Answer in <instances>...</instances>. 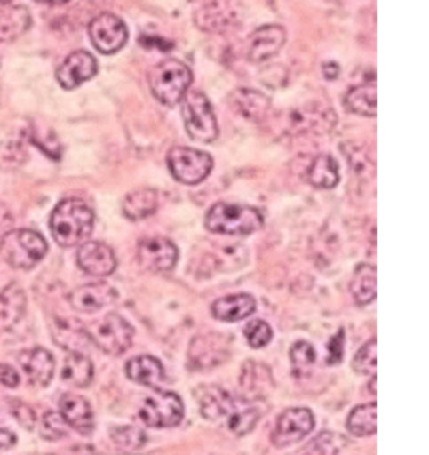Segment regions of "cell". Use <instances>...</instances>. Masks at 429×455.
<instances>
[{
  "instance_id": "cell-1",
  "label": "cell",
  "mask_w": 429,
  "mask_h": 455,
  "mask_svg": "<svg viewBox=\"0 0 429 455\" xmlns=\"http://www.w3.org/2000/svg\"><path fill=\"white\" fill-rule=\"evenodd\" d=\"M95 213L84 200L67 198L56 204L50 217V230L60 247H77L89 241Z\"/></svg>"
},
{
  "instance_id": "cell-2",
  "label": "cell",
  "mask_w": 429,
  "mask_h": 455,
  "mask_svg": "<svg viewBox=\"0 0 429 455\" xmlns=\"http://www.w3.org/2000/svg\"><path fill=\"white\" fill-rule=\"evenodd\" d=\"M265 224V217L258 209L247 204H230L217 203L211 206L206 213L204 226L209 232L215 235H232V236H247L258 232Z\"/></svg>"
},
{
  "instance_id": "cell-3",
  "label": "cell",
  "mask_w": 429,
  "mask_h": 455,
  "mask_svg": "<svg viewBox=\"0 0 429 455\" xmlns=\"http://www.w3.org/2000/svg\"><path fill=\"white\" fill-rule=\"evenodd\" d=\"M48 253V243L35 230H9L0 243V256L9 267L30 271Z\"/></svg>"
},
{
  "instance_id": "cell-4",
  "label": "cell",
  "mask_w": 429,
  "mask_h": 455,
  "mask_svg": "<svg viewBox=\"0 0 429 455\" xmlns=\"http://www.w3.org/2000/svg\"><path fill=\"white\" fill-rule=\"evenodd\" d=\"M191 80L194 77H191L189 67L180 63V60H163L148 76L153 95L157 97V101L170 108L179 106L183 101L191 86Z\"/></svg>"
},
{
  "instance_id": "cell-5",
  "label": "cell",
  "mask_w": 429,
  "mask_h": 455,
  "mask_svg": "<svg viewBox=\"0 0 429 455\" xmlns=\"http://www.w3.org/2000/svg\"><path fill=\"white\" fill-rule=\"evenodd\" d=\"M183 121L187 133L198 142H213L219 136V123L203 91H187L183 97Z\"/></svg>"
},
{
  "instance_id": "cell-6",
  "label": "cell",
  "mask_w": 429,
  "mask_h": 455,
  "mask_svg": "<svg viewBox=\"0 0 429 455\" xmlns=\"http://www.w3.org/2000/svg\"><path fill=\"white\" fill-rule=\"evenodd\" d=\"M335 125H338V116L330 108L305 106L288 112L282 129L286 136H324Z\"/></svg>"
},
{
  "instance_id": "cell-7",
  "label": "cell",
  "mask_w": 429,
  "mask_h": 455,
  "mask_svg": "<svg viewBox=\"0 0 429 455\" xmlns=\"http://www.w3.org/2000/svg\"><path fill=\"white\" fill-rule=\"evenodd\" d=\"M138 415L148 427H157V430H162V427H174L183 421V400L172 391L155 389L153 395L144 400Z\"/></svg>"
},
{
  "instance_id": "cell-8",
  "label": "cell",
  "mask_w": 429,
  "mask_h": 455,
  "mask_svg": "<svg viewBox=\"0 0 429 455\" xmlns=\"http://www.w3.org/2000/svg\"><path fill=\"white\" fill-rule=\"evenodd\" d=\"M168 165L172 177L183 185H198L213 170V157L198 148L174 147L168 153Z\"/></svg>"
},
{
  "instance_id": "cell-9",
  "label": "cell",
  "mask_w": 429,
  "mask_h": 455,
  "mask_svg": "<svg viewBox=\"0 0 429 455\" xmlns=\"http://www.w3.org/2000/svg\"><path fill=\"white\" fill-rule=\"evenodd\" d=\"M92 344H97L103 353L123 355L133 341V327L118 314H107L89 331Z\"/></svg>"
},
{
  "instance_id": "cell-10",
  "label": "cell",
  "mask_w": 429,
  "mask_h": 455,
  "mask_svg": "<svg viewBox=\"0 0 429 455\" xmlns=\"http://www.w3.org/2000/svg\"><path fill=\"white\" fill-rule=\"evenodd\" d=\"M230 348V338L221 333L195 335L189 346V367L191 370H213V367L226 363Z\"/></svg>"
},
{
  "instance_id": "cell-11",
  "label": "cell",
  "mask_w": 429,
  "mask_h": 455,
  "mask_svg": "<svg viewBox=\"0 0 429 455\" xmlns=\"http://www.w3.org/2000/svg\"><path fill=\"white\" fill-rule=\"evenodd\" d=\"M242 18L241 0H209L195 12V24L204 33H224L234 28Z\"/></svg>"
},
{
  "instance_id": "cell-12",
  "label": "cell",
  "mask_w": 429,
  "mask_h": 455,
  "mask_svg": "<svg viewBox=\"0 0 429 455\" xmlns=\"http://www.w3.org/2000/svg\"><path fill=\"white\" fill-rule=\"evenodd\" d=\"M314 430V415L309 408H288L282 412L273 430V444L275 447H290V444L303 441Z\"/></svg>"
},
{
  "instance_id": "cell-13",
  "label": "cell",
  "mask_w": 429,
  "mask_h": 455,
  "mask_svg": "<svg viewBox=\"0 0 429 455\" xmlns=\"http://www.w3.org/2000/svg\"><path fill=\"white\" fill-rule=\"evenodd\" d=\"M91 39L101 54H114L125 48L127 26L118 15L101 13L91 22Z\"/></svg>"
},
{
  "instance_id": "cell-14",
  "label": "cell",
  "mask_w": 429,
  "mask_h": 455,
  "mask_svg": "<svg viewBox=\"0 0 429 455\" xmlns=\"http://www.w3.org/2000/svg\"><path fill=\"white\" fill-rule=\"evenodd\" d=\"M138 260L147 271L168 273L172 271L179 260V250L170 239L163 236H151L138 245Z\"/></svg>"
},
{
  "instance_id": "cell-15",
  "label": "cell",
  "mask_w": 429,
  "mask_h": 455,
  "mask_svg": "<svg viewBox=\"0 0 429 455\" xmlns=\"http://www.w3.org/2000/svg\"><path fill=\"white\" fill-rule=\"evenodd\" d=\"M99 65H97L95 56L89 54L84 50H77L74 54H69L63 60V65L56 71V80L63 86L65 91H74L84 82H89L91 77L97 76Z\"/></svg>"
},
{
  "instance_id": "cell-16",
  "label": "cell",
  "mask_w": 429,
  "mask_h": 455,
  "mask_svg": "<svg viewBox=\"0 0 429 455\" xmlns=\"http://www.w3.org/2000/svg\"><path fill=\"white\" fill-rule=\"evenodd\" d=\"M77 265L92 277H107L116 271V253L106 243H84L77 251Z\"/></svg>"
},
{
  "instance_id": "cell-17",
  "label": "cell",
  "mask_w": 429,
  "mask_h": 455,
  "mask_svg": "<svg viewBox=\"0 0 429 455\" xmlns=\"http://www.w3.org/2000/svg\"><path fill=\"white\" fill-rule=\"evenodd\" d=\"M195 397L200 402V412H203L204 419L209 421H224V419H230L234 415V411L239 408V402L234 400L232 393L215 385L200 387L195 391Z\"/></svg>"
},
{
  "instance_id": "cell-18",
  "label": "cell",
  "mask_w": 429,
  "mask_h": 455,
  "mask_svg": "<svg viewBox=\"0 0 429 455\" xmlns=\"http://www.w3.org/2000/svg\"><path fill=\"white\" fill-rule=\"evenodd\" d=\"M286 44V30L282 26H260L253 30L250 37V45H247V56L251 63H265V60L273 59L279 50Z\"/></svg>"
},
{
  "instance_id": "cell-19",
  "label": "cell",
  "mask_w": 429,
  "mask_h": 455,
  "mask_svg": "<svg viewBox=\"0 0 429 455\" xmlns=\"http://www.w3.org/2000/svg\"><path fill=\"white\" fill-rule=\"evenodd\" d=\"M273 389V374L265 363L258 361H245L241 367L239 391L245 402L262 400Z\"/></svg>"
},
{
  "instance_id": "cell-20",
  "label": "cell",
  "mask_w": 429,
  "mask_h": 455,
  "mask_svg": "<svg viewBox=\"0 0 429 455\" xmlns=\"http://www.w3.org/2000/svg\"><path fill=\"white\" fill-rule=\"evenodd\" d=\"M116 288L106 282L84 283V286L75 288V291L69 294V301L77 312H97V309H103L106 305L116 301Z\"/></svg>"
},
{
  "instance_id": "cell-21",
  "label": "cell",
  "mask_w": 429,
  "mask_h": 455,
  "mask_svg": "<svg viewBox=\"0 0 429 455\" xmlns=\"http://www.w3.org/2000/svg\"><path fill=\"white\" fill-rule=\"evenodd\" d=\"M20 365H22L26 380L33 387H48L54 376V356L45 348L26 350L20 355Z\"/></svg>"
},
{
  "instance_id": "cell-22",
  "label": "cell",
  "mask_w": 429,
  "mask_h": 455,
  "mask_svg": "<svg viewBox=\"0 0 429 455\" xmlns=\"http://www.w3.org/2000/svg\"><path fill=\"white\" fill-rule=\"evenodd\" d=\"M60 417L65 419L67 426H71L80 434H91L95 427V417H92V408L89 400L84 397L74 395V393H67L60 397Z\"/></svg>"
},
{
  "instance_id": "cell-23",
  "label": "cell",
  "mask_w": 429,
  "mask_h": 455,
  "mask_svg": "<svg viewBox=\"0 0 429 455\" xmlns=\"http://www.w3.org/2000/svg\"><path fill=\"white\" fill-rule=\"evenodd\" d=\"M230 103L247 121H265L271 112V97L253 89H236L230 95Z\"/></svg>"
},
{
  "instance_id": "cell-24",
  "label": "cell",
  "mask_w": 429,
  "mask_h": 455,
  "mask_svg": "<svg viewBox=\"0 0 429 455\" xmlns=\"http://www.w3.org/2000/svg\"><path fill=\"white\" fill-rule=\"evenodd\" d=\"M52 335H54L56 344L67 353H84L86 346L91 344L89 331H84V327H80L71 318H52Z\"/></svg>"
},
{
  "instance_id": "cell-25",
  "label": "cell",
  "mask_w": 429,
  "mask_h": 455,
  "mask_svg": "<svg viewBox=\"0 0 429 455\" xmlns=\"http://www.w3.org/2000/svg\"><path fill=\"white\" fill-rule=\"evenodd\" d=\"M26 312V294L18 283L4 288L0 292V335L15 329Z\"/></svg>"
},
{
  "instance_id": "cell-26",
  "label": "cell",
  "mask_w": 429,
  "mask_h": 455,
  "mask_svg": "<svg viewBox=\"0 0 429 455\" xmlns=\"http://www.w3.org/2000/svg\"><path fill=\"white\" fill-rule=\"evenodd\" d=\"M211 312L224 323H239V320L251 316L256 312V299L251 294H230V297L215 301Z\"/></svg>"
},
{
  "instance_id": "cell-27",
  "label": "cell",
  "mask_w": 429,
  "mask_h": 455,
  "mask_svg": "<svg viewBox=\"0 0 429 455\" xmlns=\"http://www.w3.org/2000/svg\"><path fill=\"white\" fill-rule=\"evenodd\" d=\"M127 379L138 382V385L153 387V389H162L163 380V365L162 361L155 359V356H136L127 363Z\"/></svg>"
},
{
  "instance_id": "cell-28",
  "label": "cell",
  "mask_w": 429,
  "mask_h": 455,
  "mask_svg": "<svg viewBox=\"0 0 429 455\" xmlns=\"http://www.w3.org/2000/svg\"><path fill=\"white\" fill-rule=\"evenodd\" d=\"M305 180L314 188L320 189H333L339 183V165L330 155H318L312 164H309Z\"/></svg>"
},
{
  "instance_id": "cell-29",
  "label": "cell",
  "mask_w": 429,
  "mask_h": 455,
  "mask_svg": "<svg viewBox=\"0 0 429 455\" xmlns=\"http://www.w3.org/2000/svg\"><path fill=\"white\" fill-rule=\"evenodd\" d=\"M157 191L155 189H136L131 194L125 196L123 200V213H125L127 220L139 221L147 220V217L155 215L157 211Z\"/></svg>"
},
{
  "instance_id": "cell-30",
  "label": "cell",
  "mask_w": 429,
  "mask_h": 455,
  "mask_svg": "<svg viewBox=\"0 0 429 455\" xmlns=\"http://www.w3.org/2000/svg\"><path fill=\"white\" fill-rule=\"evenodd\" d=\"M33 24L28 9L24 7H9L0 12V44H9L22 37L26 30Z\"/></svg>"
},
{
  "instance_id": "cell-31",
  "label": "cell",
  "mask_w": 429,
  "mask_h": 455,
  "mask_svg": "<svg viewBox=\"0 0 429 455\" xmlns=\"http://www.w3.org/2000/svg\"><path fill=\"white\" fill-rule=\"evenodd\" d=\"M346 108L350 112L361 114V116H376V108H378V95H376V82H367L348 91L346 95Z\"/></svg>"
},
{
  "instance_id": "cell-32",
  "label": "cell",
  "mask_w": 429,
  "mask_h": 455,
  "mask_svg": "<svg viewBox=\"0 0 429 455\" xmlns=\"http://www.w3.org/2000/svg\"><path fill=\"white\" fill-rule=\"evenodd\" d=\"M63 380L74 387H89L95 376L92 361L84 353H69L63 363Z\"/></svg>"
},
{
  "instance_id": "cell-33",
  "label": "cell",
  "mask_w": 429,
  "mask_h": 455,
  "mask_svg": "<svg viewBox=\"0 0 429 455\" xmlns=\"http://www.w3.org/2000/svg\"><path fill=\"white\" fill-rule=\"evenodd\" d=\"M353 291L354 301L359 305H369L376 301V267L359 265L353 275Z\"/></svg>"
},
{
  "instance_id": "cell-34",
  "label": "cell",
  "mask_w": 429,
  "mask_h": 455,
  "mask_svg": "<svg viewBox=\"0 0 429 455\" xmlns=\"http://www.w3.org/2000/svg\"><path fill=\"white\" fill-rule=\"evenodd\" d=\"M378 415V408L376 404H363L354 408L348 417V430L354 436H371L378 430V423H376V417Z\"/></svg>"
},
{
  "instance_id": "cell-35",
  "label": "cell",
  "mask_w": 429,
  "mask_h": 455,
  "mask_svg": "<svg viewBox=\"0 0 429 455\" xmlns=\"http://www.w3.org/2000/svg\"><path fill=\"white\" fill-rule=\"evenodd\" d=\"M290 365L292 374L297 379H307L312 374L314 365H316V350L309 341H297L290 348Z\"/></svg>"
},
{
  "instance_id": "cell-36",
  "label": "cell",
  "mask_w": 429,
  "mask_h": 455,
  "mask_svg": "<svg viewBox=\"0 0 429 455\" xmlns=\"http://www.w3.org/2000/svg\"><path fill=\"white\" fill-rule=\"evenodd\" d=\"M28 162V151L20 140H3L0 142V170L3 172H15Z\"/></svg>"
},
{
  "instance_id": "cell-37",
  "label": "cell",
  "mask_w": 429,
  "mask_h": 455,
  "mask_svg": "<svg viewBox=\"0 0 429 455\" xmlns=\"http://www.w3.org/2000/svg\"><path fill=\"white\" fill-rule=\"evenodd\" d=\"M258 419H260V408L251 404H239L234 415L227 419V427L236 434V436H245L256 427Z\"/></svg>"
},
{
  "instance_id": "cell-38",
  "label": "cell",
  "mask_w": 429,
  "mask_h": 455,
  "mask_svg": "<svg viewBox=\"0 0 429 455\" xmlns=\"http://www.w3.org/2000/svg\"><path fill=\"white\" fill-rule=\"evenodd\" d=\"M110 436H112V443L118 444L123 451H138V449H142L148 441L147 434L139 430V427H133V426L112 427Z\"/></svg>"
},
{
  "instance_id": "cell-39",
  "label": "cell",
  "mask_w": 429,
  "mask_h": 455,
  "mask_svg": "<svg viewBox=\"0 0 429 455\" xmlns=\"http://www.w3.org/2000/svg\"><path fill=\"white\" fill-rule=\"evenodd\" d=\"M344 447H346V441L339 436V434L324 432L320 434L316 441L309 444L301 455H338Z\"/></svg>"
},
{
  "instance_id": "cell-40",
  "label": "cell",
  "mask_w": 429,
  "mask_h": 455,
  "mask_svg": "<svg viewBox=\"0 0 429 455\" xmlns=\"http://www.w3.org/2000/svg\"><path fill=\"white\" fill-rule=\"evenodd\" d=\"M376 348H378V341H376V338L367 341L363 348H361L354 356L353 361L354 371H359V374L376 376V365H378V361H376Z\"/></svg>"
},
{
  "instance_id": "cell-41",
  "label": "cell",
  "mask_w": 429,
  "mask_h": 455,
  "mask_svg": "<svg viewBox=\"0 0 429 455\" xmlns=\"http://www.w3.org/2000/svg\"><path fill=\"white\" fill-rule=\"evenodd\" d=\"M41 434L45 441H59V438L67 436V423L60 417V412H45L41 419Z\"/></svg>"
},
{
  "instance_id": "cell-42",
  "label": "cell",
  "mask_w": 429,
  "mask_h": 455,
  "mask_svg": "<svg viewBox=\"0 0 429 455\" xmlns=\"http://www.w3.org/2000/svg\"><path fill=\"white\" fill-rule=\"evenodd\" d=\"M245 339L251 348H265L268 341L273 339V331L265 320H253L245 327Z\"/></svg>"
},
{
  "instance_id": "cell-43",
  "label": "cell",
  "mask_w": 429,
  "mask_h": 455,
  "mask_svg": "<svg viewBox=\"0 0 429 455\" xmlns=\"http://www.w3.org/2000/svg\"><path fill=\"white\" fill-rule=\"evenodd\" d=\"M12 412L13 417L18 419L20 426L26 427V430H33L35 427V411L24 402H12Z\"/></svg>"
},
{
  "instance_id": "cell-44",
  "label": "cell",
  "mask_w": 429,
  "mask_h": 455,
  "mask_svg": "<svg viewBox=\"0 0 429 455\" xmlns=\"http://www.w3.org/2000/svg\"><path fill=\"white\" fill-rule=\"evenodd\" d=\"M344 344H346V338H344V329L338 331V335H333V339L329 341V365H335L339 363L341 359H344Z\"/></svg>"
},
{
  "instance_id": "cell-45",
  "label": "cell",
  "mask_w": 429,
  "mask_h": 455,
  "mask_svg": "<svg viewBox=\"0 0 429 455\" xmlns=\"http://www.w3.org/2000/svg\"><path fill=\"white\" fill-rule=\"evenodd\" d=\"M20 385V374L13 370L12 365L0 363V387L4 389H15Z\"/></svg>"
},
{
  "instance_id": "cell-46",
  "label": "cell",
  "mask_w": 429,
  "mask_h": 455,
  "mask_svg": "<svg viewBox=\"0 0 429 455\" xmlns=\"http://www.w3.org/2000/svg\"><path fill=\"white\" fill-rule=\"evenodd\" d=\"M139 45L147 50H162V52L174 48L172 41L159 39V37H147V35H142V37H139Z\"/></svg>"
},
{
  "instance_id": "cell-47",
  "label": "cell",
  "mask_w": 429,
  "mask_h": 455,
  "mask_svg": "<svg viewBox=\"0 0 429 455\" xmlns=\"http://www.w3.org/2000/svg\"><path fill=\"white\" fill-rule=\"evenodd\" d=\"M13 444H15V434L9 432V430H4V427H0V453L9 451V449H12Z\"/></svg>"
},
{
  "instance_id": "cell-48",
  "label": "cell",
  "mask_w": 429,
  "mask_h": 455,
  "mask_svg": "<svg viewBox=\"0 0 429 455\" xmlns=\"http://www.w3.org/2000/svg\"><path fill=\"white\" fill-rule=\"evenodd\" d=\"M13 226V213L4 204H0V230H9Z\"/></svg>"
},
{
  "instance_id": "cell-49",
  "label": "cell",
  "mask_w": 429,
  "mask_h": 455,
  "mask_svg": "<svg viewBox=\"0 0 429 455\" xmlns=\"http://www.w3.org/2000/svg\"><path fill=\"white\" fill-rule=\"evenodd\" d=\"M322 71H324V77H327V80H335V77L339 76V65L333 63V60H329V63L322 65Z\"/></svg>"
},
{
  "instance_id": "cell-50",
  "label": "cell",
  "mask_w": 429,
  "mask_h": 455,
  "mask_svg": "<svg viewBox=\"0 0 429 455\" xmlns=\"http://www.w3.org/2000/svg\"><path fill=\"white\" fill-rule=\"evenodd\" d=\"M37 3H45V4H65L69 0H37Z\"/></svg>"
},
{
  "instance_id": "cell-51",
  "label": "cell",
  "mask_w": 429,
  "mask_h": 455,
  "mask_svg": "<svg viewBox=\"0 0 429 455\" xmlns=\"http://www.w3.org/2000/svg\"><path fill=\"white\" fill-rule=\"evenodd\" d=\"M0 3H3V4H7V3H12V0H0Z\"/></svg>"
}]
</instances>
